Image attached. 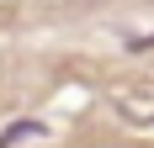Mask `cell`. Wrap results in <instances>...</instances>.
I'll use <instances>...</instances> for the list:
<instances>
[{"label": "cell", "instance_id": "obj_2", "mask_svg": "<svg viewBox=\"0 0 154 148\" xmlns=\"http://www.w3.org/2000/svg\"><path fill=\"white\" fill-rule=\"evenodd\" d=\"M128 48H154V32L149 37H128Z\"/></svg>", "mask_w": 154, "mask_h": 148}, {"label": "cell", "instance_id": "obj_1", "mask_svg": "<svg viewBox=\"0 0 154 148\" xmlns=\"http://www.w3.org/2000/svg\"><path fill=\"white\" fill-rule=\"evenodd\" d=\"M48 138V127L43 122H11L5 132H0V148H16V143H43Z\"/></svg>", "mask_w": 154, "mask_h": 148}]
</instances>
